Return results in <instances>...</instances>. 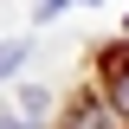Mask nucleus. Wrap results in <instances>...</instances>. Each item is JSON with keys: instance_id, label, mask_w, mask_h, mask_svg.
Segmentation results:
<instances>
[{"instance_id": "obj_5", "label": "nucleus", "mask_w": 129, "mask_h": 129, "mask_svg": "<svg viewBox=\"0 0 129 129\" xmlns=\"http://www.w3.org/2000/svg\"><path fill=\"white\" fill-rule=\"evenodd\" d=\"M0 129H32V123H13V116H0Z\"/></svg>"}, {"instance_id": "obj_3", "label": "nucleus", "mask_w": 129, "mask_h": 129, "mask_svg": "<svg viewBox=\"0 0 129 129\" xmlns=\"http://www.w3.org/2000/svg\"><path fill=\"white\" fill-rule=\"evenodd\" d=\"M71 129H103V110H97V103H84V110L71 116Z\"/></svg>"}, {"instance_id": "obj_2", "label": "nucleus", "mask_w": 129, "mask_h": 129, "mask_svg": "<svg viewBox=\"0 0 129 129\" xmlns=\"http://www.w3.org/2000/svg\"><path fill=\"white\" fill-rule=\"evenodd\" d=\"M19 58H26V45H19V39H7V45H0V78H7V71H13Z\"/></svg>"}, {"instance_id": "obj_1", "label": "nucleus", "mask_w": 129, "mask_h": 129, "mask_svg": "<svg viewBox=\"0 0 129 129\" xmlns=\"http://www.w3.org/2000/svg\"><path fill=\"white\" fill-rule=\"evenodd\" d=\"M110 78H116V110L129 116V52H110Z\"/></svg>"}, {"instance_id": "obj_4", "label": "nucleus", "mask_w": 129, "mask_h": 129, "mask_svg": "<svg viewBox=\"0 0 129 129\" xmlns=\"http://www.w3.org/2000/svg\"><path fill=\"white\" fill-rule=\"evenodd\" d=\"M58 7H64V0H39V13H58Z\"/></svg>"}]
</instances>
